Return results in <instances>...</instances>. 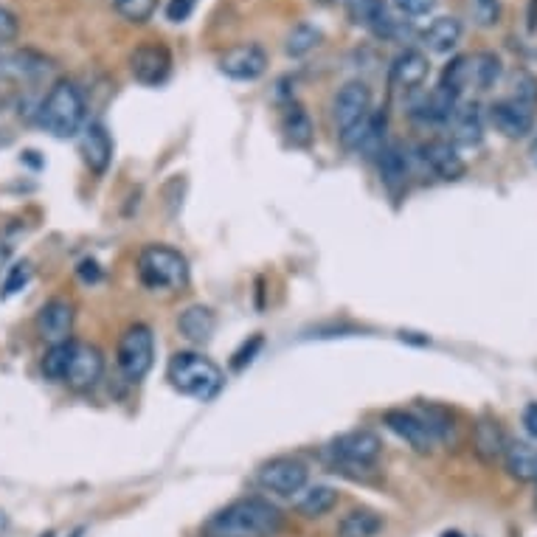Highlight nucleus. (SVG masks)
I'll list each match as a JSON object with an SVG mask.
<instances>
[{"label":"nucleus","mask_w":537,"mask_h":537,"mask_svg":"<svg viewBox=\"0 0 537 537\" xmlns=\"http://www.w3.org/2000/svg\"><path fill=\"white\" fill-rule=\"evenodd\" d=\"M282 529V512L265 498H239L220 509L206 526L211 537H273Z\"/></svg>","instance_id":"1"},{"label":"nucleus","mask_w":537,"mask_h":537,"mask_svg":"<svg viewBox=\"0 0 537 537\" xmlns=\"http://www.w3.org/2000/svg\"><path fill=\"white\" fill-rule=\"evenodd\" d=\"M166 380L183 397H192L200 403H211L225 386L223 369L200 352H178L169 360Z\"/></svg>","instance_id":"2"},{"label":"nucleus","mask_w":537,"mask_h":537,"mask_svg":"<svg viewBox=\"0 0 537 537\" xmlns=\"http://www.w3.org/2000/svg\"><path fill=\"white\" fill-rule=\"evenodd\" d=\"M85 113H88V107H85V96H82L79 85L71 79H60L43 99V105L37 110V121L45 133L65 141V138L82 133Z\"/></svg>","instance_id":"3"},{"label":"nucleus","mask_w":537,"mask_h":537,"mask_svg":"<svg viewBox=\"0 0 537 537\" xmlns=\"http://www.w3.org/2000/svg\"><path fill=\"white\" fill-rule=\"evenodd\" d=\"M138 279L150 290L175 293L189 284V262L169 245H147L138 254Z\"/></svg>","instance_id":"4"},{"label":"nucleus","mask_w":537,"mask_h":537,"mask_svg":"<svg viewBox=\"0 0 537 537\" xmlns=\"http://www.w3.org/2000/svg\"><path fill=\"white\" fill-rule=\"evenodd\" d=\"M332 116H335V124L341 130V144L346 150L355 152L360 133L372 116V90H369V85L366 82H349L338 90Z\"/></svg>","instance_id":"5"},{"label":"nucleus","mask_w":537,"mask_h":537,"mask_svg":"<svg viewBox=\"0 0 537 537\" xmlns=\"http://www.w3.org/2000/svg\"><path fill=\"white\" fill-rule=\"evenodd\" d=\"M116 363L130 383H138L150 374L155 363V338L147 324H133L124 329L116 349Z\"/></svg>","instance_id":"6"},{"label":"nucleus","mask_w":537,"mask_h":537,"mask_svg":"<svg viewBox=\"0 0 537 537\" xmlns=\"http://www.w3.org/2000/svg\"><path fill=\"white\" fill-rule=\"evenodd\" d=\"M327 453L332 456L335 467H358V470H372L377 459L383 456V442L374 431L358 428L335 436L329 442Z\"/></svg>","instance_id":"7"},{"label":"nucleus","mask_w":537,"mask_h":537,"mask_svg":"<svg viewBox=\"0 0 537 537\" xmlns=\"http://www.w3.org/2000/svg\"><path fill=\"white\" fill-rule=\"evenodd\" d=\"M307 478H310L307 464L299 462V459H290V456L270 459V462L262 464L259 473H256L259 487H265V490L273 495H282V498L299 495L301 490L307 487Z\"/></svg>","instance_id":"8"},{"label":"nucleus","mask_w":537,"mask_h":537,"mask_svg":"<svg viewBox=\"0 0 537 537\" xmlns=\"http://www.w3.org/2000/svg\"><path fill=\"white\" fill-rule=\"evenodd\" d=\"M102 374H105V355L93 344L74 341L62 383L68 388H74V391H90V388L99 386Z\"/></svg>","instance_id":"9"},{"label":"nucleus","mask_w":537,"mask_h":537,"mask_svg":"<svg viewBox=\"0 0 537 537\" xmlns=\"http://www.w3.org/2000/svg\"><path fill=\"white\" fill-rule=\"evenodd\" d=\"M490 124L504 138H512V141L526 138V135L532 133V127H535V107L515 99V96L493 102L490 105Z\"/></svg>","instance_id":"10"},{"label":"nucleus","mask_w":537,"mask_h":537,"mask_svg":"<svg viewBox=\"0 0 537 537\" xmlns=\"http://www.w3.org/2000/svg\"><path fill=\"white\" fill-rule=\"evenodd\" d=\"M130 71H133L135 82H141V85H150V88L164 85L172 74V54L161 43L138 45L130 54Z\"/></svg>","instance_id":"11"},{"label":"nucleus","mask_w":537,"mask_h":537,"mask_svg":"<svg viewBox=\"0 0 537 537\" xmlns=\"http://www.w3.org/2000/svg\"><path fill=\"white\" fill-rule=\"evenodd\" d=\"M220 71L228 79H237V82H254L268 71V54H265L262 45L256 43L234 45L220 57Z\"/></svg>","instance_id":"12"},{"label":"nucleus","mask_w":537,"mask_h":537,"mask_svg":"<svg viewBox=\"0 0 537 537\" xmlns=\"http://www.w3.org/2000/svg\"><path fill=\"white\" fill-rule=\"evenodd\" d=\"M383 425L394 436H400L403 442H408V448L419 453V456H428L436 448V439L428 431V425L414 414V411H405V408H391L383 414Z\"/></svg>","instance_id":"13"},{"label":"nucleus","mask_w":537,"mask_h":537,"mask_svg":"<svg viewBox=\"0 0 537 537\" xmlns=\"http://www.w3.org/2000/svg\"><path fill=\"white\" fill-rule=\"evenodd\" d=\"M419 161L425 164V169L431 172L433 178L439 180H459L467 172V164L459 155V150L445 141V138H433V141H425L419 144Z\"/></svg>","instance_id":"14"},{"label":"nucleus","mask_w":537,"mask_h":537,"mask_svg":"<svg viewBox=\"0 0 537 537\" xmlns=\"http://www.w3.org/2000/svg\"><path fill=\"white\" fill-rule=\"evenodd\" d=\"M37 332L45 344H68L74 332V304L65 299L45 301L37 313Z\"/></svg>","instance_id":"15"},{"label":"nucleus","mask_w":537,"mask_h":537,"mask_svg":"<svg viewBox=\"0 0 537 537\" xmlns=\"http://www.w3.org/2000/svg\"><path fill=\"white\" fill-rule=\"evenodd\" d=\"M79 152H82V161L88 164L90 172L105 175L107 166L113 161V138H110L102 121H90V124L82 127Z\"/></svg>","instance_id":"16"},{"label":"nucleus","mask_w":537,"mask_h":537,"mask_svg":"<svg viewBox=\"0 0 537 537\" xmlns=\"http://www.w3.org/2000/svg\"><path fill=\"white\" fill-rule=\"evenodd\" d=\"M450 144L459 147H478L484 141V119H481V107L476 102L459 105L456 113L450 116Z\"/></svg>","instance_id":"17"},{"label":"nucleus","mask_w":537,"mask_h":537,"mask_svg":"<svg viewBox=\"0 0 537 537\" xmlns=\"http://www.w3.org/2000/svg\"><path fill=\"white\" fill-rule=\"evenodd\" d=\"M346 6L358 26L372 29L377 37H394L397 20L388 12L386 0H346Z\"/></svg>","instance_id":"18"},{"label":"nucleus","mask_w":537,"mask_h":537,"mask_svg":"<svg viewBox=\"0 0 537 537\" xmlns=\"http://www.w3.org/2000/svg\"><path fill=\"white\" fill-rule=\"evenodd\" d=\"M428 71H431L428 57L417 48H408L391 65V85L400 90H414L428 79Z\"/></svg>","instance_id":"19"},{"label":"nucleus","mask_w":537,"mask_h":537,"mask_svg":"<svg viewBox=\"0 0 537 537\" xmlns=\"http://www.w3.org/2000/svg\"><path fill=\"white\" fill-rule=\"evenodd\" d=\"M178 329L189 344H209L211 338H214V332H217V315L211 313L209 307H203V304H192V307H186L180 313Z\"/></svg>","instance_id":"20"},{"label":"nucleus","mask_w":537,"mask_h":537,"mask_svg":"<svg viewBox=\"0 0 537 537\" xmlns=\"http://www.w3.org/2000/svg\"><path fill=\"white\" fill-rule=\"evenodd\" d=\"M507 445V436H504L501 425H498L495 419H478L476 428H473V448H476V456L481 462L495 464L498 459H504Z\"/></svg>","instance_id":"21"},{"label":"nucleus","mask_w":537,"mask_h":537,"mask_svg":"<svg viewBox=\"0 0 537 537\" xmlns=\"http://www.w3.org/2000/svg\"><path fill=\"white\" fill-rule=\"evenodd\" d=\"M456 107H459V99L456 96H450L442 88H436L431 96H425L422 102L414 105L411 110V119L419 121V124H448L450 116L456 113Z\"/></svg>","instance_id":"22"},{"label":"nucleus","mask_w":537,"mask_h":537,"mask_svg":"<svg viewBox=\"0 0 537 537\" xmlns=\"http://www.w3.org/2000/svg\"><path fill=\"white\" fill-rule=\"evenodd\" d=\"M504 464L512 478L523 484H537V448L529 442H509L504 450Z\"/></svg>","instance_id":"23"},{"label":"nucleus","mask_w":537,"mask_h":537,"mask_svg":"<svg viewBox=\"0 0 537 537\" xmlns=\"http://www.w3.org/2000/svg\"><path fill=\"white\" fill-rule=\"evenodd\" d=\"M386 133H388L386 110H372V116H369L366 127H363V133H360L355 152H360L366 161H377V158L383 155V150L388 147Z\"/></svg>","instance_id":"24"},{"label":"nucleus","mask_w":537,"mask_h":537,"mask_svg":"<svg viewBox=\"0 0 537 537\" xmlns=\"http://www.w3.org/2000/svg\"><path fill=\"white\" fill-rule=\"evenodd\" d=\"M462 20L456 17H436L431 26L425 29L422 40L431 48L433 54H450L459 40H462Z\"/></svg>","instance_id":"25"},{"label":"nucleus","mask_w":537,"mask_h":537,"mask_svg":"<svg viewBox=\"0 0 537 537\" xmlns=\"http://www.w3.org/2000/svg\"><path fill=\"white\" fill-rule=\"evenodd\" d=\"M282 130L293 147H310V144H313V119H310V113H307L299 102H290V105L284 107Z\"/></svg>","instance_id":"26"},{"label":"nucleus","mask_w":537,"mask_h":537,"mask_svg":"<svg viewBox=\"0 0 537 537\" xmlns=\"http://www.w3.org/2000/svg\"><path fill=\"white\" fill-rule=\"evenodd\" d=\"M338 504V493L327 487V484H315V487H304L301 495L296 498V512L304 518H324Z\"/></svg>","instance_id":"27"},{"label":"nucleus","mask_w":537,"mask_h":537,"mask_svg":"<svg viewBox=\"0 0 537 537\" xmlns=\"http://www.w3.org/2000/svg\"><path fill=\"white\" fill-rule=\"evenodd\" d=\"M383 532V518L374 509H352L338 523V537H377Z\"/></svg>","instance_id":"28"},{"label":"nucleus","mask_w":537,"mask_h":537,"mask_svg":"<svg viewBox=\"0 0 537 537\" xmlns=\"http://www.w3.org/2000/svg\"><path fill=\"white\" fill-rule=\"evenodd\" d=\"M380 164V178L386 183L388 189H400L408 180V158H405V150L400 144H388L383 155L377 158Z\"/></svg>","instance_id":"29"},{"label":"nucleus","mask_w":537,"mask_h":537,"mask_svg":"<svg viewBox=\"0 0 537 537\" xmlns=\"http://www.w3.org/2000/svg\"><path fill=\"white\" fill-rule=\"evenodd\" d=\"M473 85V57H456V60H450V65H445V71H442V82H439V88L450 93V96H456V99H462V93Z\"/></svg>","instance_id":"30"},{"label":"nucleus","mask_w":537,"mask_h":537,"mask_svg":"<svg viewBox=\"0 0 537 537\" xmlns=\"http://www.w3.org/2000/svg\"><path fill=\"white\" fill-rule=\"evenodd\" d=\"M417 417L428 425V431L433 433L436 445L445 442V445H456V425H453V417L450 411L439 408V405H422L417 411Z\"/></svg>","instance_id":"31"},{"label":"nucleus","mask_w":537,"mask_h":537,"mask_svg":"<svg viewBox=\"0 0 537 537\" xmlns=\"http://www.w3.org/2000/svg\"><path fill=\"white\" fill-rule=\"evenodd\" d=\"M3 71L12 74L15 79H40V76L51 71V62L43 60L34 51H23V54H15V57H9V60L3 62Z\"/></svg>","instance_id":"32"},{"label":"nucleus","mask_w":537,"mask_h":537,"mask_svg":"<svg viewBox=\"0 0 537 537\" xmlns=\"http://www.w3.org/2000/svg\"><path fill=\"white\" fill-rule=\"evenodd\" d=\"M318 43H321V31L310 26V23H299L296 29L287 34L284 51H287V57H304V54H310Z\"/></svg>","instance_id":"33"},{"label":"nucleus","mask_w":537,"mask_h":537,"mask_svg":"<svg viewBox=\"0 0 537 537\" xmlns=\"http://www.w3.org/2000/svg\"><path fill=\"white\" fill-rule=\"evenodd\" d=\"M501 79V60L484 51V54H476L473 57V85L478 90H490Z\"/></svg>","instance_id":"34"},{"label":"nucleus","mask_w":537,"mask_h":537,"mask_svg":"<svg viewBox=\"0 0 537 537\" xmlns=\"http://www.w3.org/2000/svg\"><path fill=\"white\" fill-rule=\"evenodd\" d=\"M71 344H74V341H68V344L51 346V349L45 352L43 374L48 377V380H54V383H62V377H65V369H68V358H71Z\"/></svg>","instance_id":"35"},{"label":"nucleus","mask_w":537,"mask_h":537,"mask_svg":"<svg viewBox=\"0 0 537 537\" xmlns=\"http://www.w3.org/2000/svg\"><path fill=\"white\" fill-rule=\"evenodd\" d=\"M116 3V12L130 23H147L158 6V0H113Z\"/></svg>","instance_id":"36"},{"label":"nucleus","mask_w":537,"mask_h":537,"mask_svg":"<svg viewBox=\"0 0 537 537\" xmlns=\"http://www.w3.org/2000/svg\"><path fill=\"white\" fill-rule=\"evenodd\" d=\"M29 282H31V265L29 262H17V265H12L9 273H6V282L0 287V296H3V299H12V296L20 293Z\"/></svg>","instance_id":"37"},{"label":"nucleus","mask_w":537,"mask_h":537,"mask_svg":"<svg viewBox=\"0 0 537 537\" xmlns=\"http://www.w3.org/2000/svg\"><path fill=\"white\" fill-rule=\"evenodd\" d=\"M470 15L481 29H490L501 20V0H470Z\"/></svg>","instance_id":"38"},{"label":"nucleus","mask_w":537,"mask_h":537,"mask_svg":"<svg viewBox=\"0 0 537 537\" xmlns=\"http://www.w3.org/2000/svg\"><path fill=\"white\" fill-rule=\"evenodd\" d=\"M17 34H20V20L15 17V12L0 6V45L15 43Z\"/></svg>","instance_id":"39"},{"label":"nucleus","mask_w":537,"mask_h":537,"mask_svg":"<svg viewBox=\"0 0 537 537\" xmlns=\"http://www.w3.org/2000/svg\"><path fill=\"white\" fill-rule=\"evenodd\" d=\"M394 3L408 17H425L436 9V0H394Z\"/></svg>","instance_id":"40"},{"label":"nucleus","mask_w":537,"mask_h":537,"mask_svg":"<svg viewBox=\"0 0 537 537\" xmlns=\"http://www.w3.org/2000/svg\"><path fill=\"white\" fill-rule=\"evenodd\" d=\"M194 6H197V0H169V3H166V17H169L172 23H183V20L192 17Z\"/></svg>","instance_id":"41"},{"label":"nucleus","mask_w":537,"mask_h":537,"mask_svg":"<svg viewBox=\"0 0 537 537\" xmlns=\"http://www.w3.org/2000/svg\"><path fill=\"white\" fill-rule=\"evenodd\" d=\"M259 349H262V338L256 335V338H251V344H248V341L242 344V349H239L237 355H234V360H231V366H234L237 372H242V369H245V363H251Z\"/></svg>","instance_id":"42"},{"label":"nucleus","mask_w":537,"mask_h":537,"mask_svg":"<svg viewBox=\"0 0 537 537\" xmlns=\"http://www.w3.org/2000/svg\"><path fill=\"white\" fill-rule=\"evenodd\" d=\"M523 428H526L529 436L537 439V403H529L523 408Z\"/></svg>","instance_id":"43"},{"label":"nucleus","mask_w":537,"mask_h":537,"mask_svg":"<svg viewBox=\"0 0 537 537\" xmlns=\"http://www.w3.org/2000/svg\"><path fill=\"white\" fill-rule=\"evenodd\" d=\"M79 276H82L85 282H99V279H102V270H99L96 262H82V265H79Z\"/></svg>","instance_id":"44"},{"label":"nucleus","mask_w":537,"mask_h":537,"mask_svg":"<svg viewBox=\"0 0 537 537\" xmlns=\"http://www.w3.org/2000/svg\"><path fill=\"white\" fill-rule=\"evenodd\" d=\"M442 537H464V535H462V532H456V529H450V532H445Z\"/></svg>","instance_id":"45"},{"label":"nucleus","mask_w":537,"mask_h":537,"mask_svg":"<svg viewBox=\"0 0 537 537\" xmlns=\"http://www.w3.org/2000/svg\"><path fill=\"white\" fill-rule=\"evenodd\" d=\"M532 164L537 166V141H535V144H532Z\"/></svg>","instance_id":"46"},{"label":"nucleus","mask_w":537,"mask_h":537,"mask_svg":"<svg viewBox=\"0 0 537 537\" xmlns=\"http://www.w3.org/2000/svg\"><path fill=\"white\" fill-rule=\"evenodd\" d=\"M315 3H332V0H315Z\"/></svg>","instance_id":"47"},{"label":"nucleus","mask_w":537,"mask_h":537,"mask_svg":"<svg viewBox=\"0 0 537 537\" xmlns=\"http://www.w3.org/2000/svg\"><path fill=\"white\" fill-rule=\"evenodd\" d=\"M43 537H54V532H45V535Z\"/></svg>","instance_id":"48"},{"label":"nucleus","mask_w":537,"mask_h":537,"mask_svg":"<svg viewBox=\"0 0 537 537\" xmlns=\"http://www.w3.org/2000/svg\"><path fill=\"white\" fill-rule=\"evenodd\" d=\"M79 535H82V532H76V535H71V537H79Z\"/></svg>","instance_id":"49"},{"label":"nucleus","mask_w":537,"mask_h":537,"mask_svg":"<svg viewBox=\"0 0 537 537\" xmlns=\"http://www.w3.org/2000/svg\"><path fill=\"white\" fill-rule=\"evenodd\" d=\"M535 501H537V495H535Z\"/></svg>","instance_id":"50"}]
</instances>
